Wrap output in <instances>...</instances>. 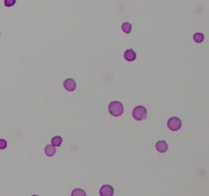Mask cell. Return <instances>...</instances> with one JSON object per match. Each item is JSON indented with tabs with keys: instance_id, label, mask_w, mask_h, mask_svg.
I'll use <instances>...</instances> for the list:
<instances>
[{
	"instance_id": "5b68a950",
	"label": "cell",
	"mask_w": 209,
	"mask_h": 196,
	"mask_svg": "<svg viewBox=\"0 0 209 196\" xmlns=\"http://www.w3.org/2000/svg\"><path fill=\"white\" fill-rule=\"evenodd\" d=\"M63 86H64V88H65L66 90L68 91H74V89H76V87H77V84H76V82L74 81L73 79H66L65 81H64L63 83Z\"/></svg>"
},
{
	"instance_id": "4fadbf2b",
	"label": "cell",
	"mask_w": 209,
	"mask_h": 196,
	"mask_svg": "<svg viewBox=\"0 0 209 196\" xmlns=\"http://www.w3.org/2000/svg\"><path fill=\"white\" fill-rule=\"evenodd\" d=\"M14 3H15V0H4V4L7 7L12 6V5H14Z\"/></svg>"
},
{
	"instance_id": "7c38bea8",
	"label": "cell",
	"mask_w": 209,
	"mask_h": 196,
	"mask_svg": "<svg viewBox=\"0 0 209 196\" xmlns=\"http://www.w3.org/2000/svg\"><path fill=\"white\" fill-rule=\"evenodd\" d=\"M71 194H73L74 196V195H77V194H81L82 196H85V195H86V192L84 191V190H81V189H76V190H74Z\"/></svg>"
},
{
	"instance_id": "52a82bcc",
	"label": "cell",
	"mask_w": 209,
	"mask_h": 196,
	"mask_svg": "<svg viewBox=\"0 0 209 196\" xmlns=\"http://www.w3.org/2000/svg\"><path fill=\"white\" fill-rule=\"evenodd\" d=\"M124 56L128 61H133L136 59V53L134 52V50L132 49H128L127 51L125 52Z\"/></svg>"
},
{
	"instance_id": "9c48e42d",
	"label": "cell",
	"mask_w": 209,
	"mask_h": 196,
	"mask_svg": "<svg viewBox=\"0 0 209 196\" xmlns=\"http://www.w3.org/2000/svg\"><path fill=\"white\" fill-rule=\"evenodd\" d=\"M61 142H62V138H61L60 136H55L52 138L51 140V143L53 146H59V145L61 144Z\"/></svg>"
},
{
	"instance_id": "3957f363",
	"label": "cell",
	"mask_w": 209,
	"mask_h": 196,
	"mask_svg": "<svg viewBox=\"0 0 209 196\" xmlns=\"http://www.w3.org/2000/svg\"><path fill=\"white\" fill-rule=\"evenodd\" d=\"M167 126L171 131H178L182 127V122L179 117H171L168 120Z\"/></svg>"
},
{
	"instance_id": "277c9868",
	"label": "cell",
	"mask_w": 209,
	"mask_h": 196,
	"mask_svg": "<svg viewBox=\"0 0 209 196\" xmlns=\"http://www.w3.org/2000/svg\"><path fill=\"white\" fill-rule=\"evenodd\" d=\"M113 194V188L110 185H103L100 189V195L101 196H111Z\"/></svg>"
},
{
	"instance_id": "8992f818",
	"label": "cell",
	"mask_w": 209,
	"mask_h": 196,
	"mask_svg": "<svg viewBox=\"0 0 209 196\" xmlns=\"http://www.w3.org/2000/svg\"><path fill=\"white\" fill-rule=\"evenodd\" d=\"M167 148H168V146H167V144H166V142H165V141H158L156 143L157 151L161 152V153H163V152H166Z\"/></svg>"
},
{
	"instance_id": "8fae6325",
	"label": "cell",
	"mask_w": 209,
	"mask_h": 196,
	"mask_svg": "<svg viewBox=\"0 0 209 196\" xmlns=\"http://www.w3.org/2000/svg\"><path fill=\"white\" fill-rule=\"evenodd\" d=\"M194 40H195V42L201 43V42H203V40H204V36H203V34H201V33H196L194 35Z\"/></svg>"
},
{
	"instance_id": "5bb4252c",
	"label": "cell",
	"mask_w": 209,
	"mask_h": 196,
	"mask_svg": "<svg viewBox=\"0 0 209 196\" xmlns=\"http://www.w3.org/2000/svg\"><path fill=\"white\" fill-rule=\"evenodd\" d=\"M6 146H7L6 141L3 140V139H0V149H4V148H6Z\"/></svg>"
},
{
	"instance_id": "6da1fadb",
	"label": "cell",
	"mask_w": 209,
	"mask_h": 196,
	"mask_svg": "<svg viewBox=\"0 0 209 196\" xmlns=\"http://www.w3.org/2000/svg\"><path fill=\"white\" fill-rule=\"evenodd\" d=\"M108 111L113 117H119V115H122V112H124V106H122V104L119 102V101H113V102H111L109 104Z\"/></svg>"
},
{
	"instance_id": "30bf717a",
	"label": "cell",
	"mask_w": 209,
	"mask_h": 196,
	"mask_svg": "<svg viewBox=\"0 0 209 196\" xmlns=\"http://www.w3.org/2000/svg\"><path fill=\"white\" fill-rule=\"evenodd\" d=\"M122 30L125 32V33H131V31H132V26H131V24L128 23H124L122 26Z\"/></svg>"
},
{
	"instance_id": "ba28073f",
	"label": "cell",
	"mask_w": 209,
	"mask_h": 196,
	"mask_svg": "<svg viewBox=\"0 0 209 196\" xmlns=\"http://www.w3.org/2000/svg\"><path fill=\"white\" fill-rule=\"evenodd\" d=\"M45 153H46L47 156H53V155L55 154L56 152V149H55V146H53V145H47L46 147H45Z\"/></svg>"
},
{
	"instance_id": "7a4b0ae2",
	"label": "cell",
	"mask_w": 209,
	"mask_h": 196,
	"mask_svg": "<svg viewBox=\"0 0 209 196\" xmlns=\"http://www.w3.org/2000/svg\"><path fill=\"white\" fill-rule=\"evenodd\" d=\"M133 117L137 120H142L146 119L147 117V111L144 106H137L133 111Z\"/></svg>"
}]
</instances>
